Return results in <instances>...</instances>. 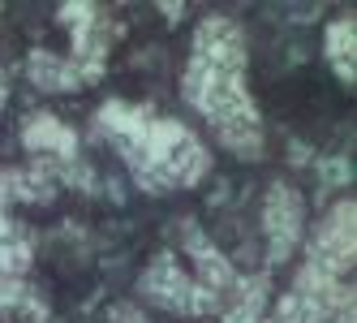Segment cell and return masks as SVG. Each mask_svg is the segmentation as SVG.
Wrapping results in <instances>:
<instances>
[{
  "instance_id": "7c38bea8",
  "label": "cell",
  "mask_w": 357,
  "mask_h": 323,
  "mask_svg": "<svg viewBox=\"0 0 357 323\" xmlns=\"http://www.w3.org/2000/svg\"><path fill=\"white\" fill-rule=\"evenodd\" d=\"M9 181V198H26V203H52V172H43L39 164L26 172H5Z\"/></svg>"
},
{
  "instance_id": "4fadbf2b",
  "label": "cell",
  "mask_w": 357,
  "mask_h": 323,
  "mask_svg": "<svg viewBox=\"0 0 357 323\" xmlns=\"http://www.w3.org/2000/svg\"><path fill=\"white\" fill-rule=\"evenodd\" d=\"M13 323H47V306H43V297L35 293V289H26V293H22L17 297V302L5 310Z\"/></svg>"
},
{
  "instance_id": "9c48e42d",
  "label": "cell",
  "mask_w": 357,
  "mask_h": 323,
  "mask_svg": "<svg viewBox=\"0 0 357 323\" xmlns=\"http://www.w3.org/2000/svg\"><path fill=\"white\" fill-rule=\"evenodd\" d=\"M26 73H31V82L39 91H73L82 82L78 69H73V61H61L56 52H31Z\"/></svg>"
},
{
  "instance_id": "6da1fadb",
  "label": "cell",
  "mask_w": 357,
  "mask_h": 323,
  "mask_svg": "<svg viewBox=\"0 0 357 323\" xmlns=\"http://www.w3.org/2000/svg\"><path fill=\"white\" fill-rule=\"evenodd\" d=\"M185 99L211 121V126H237V121H259V108L245 95V78L241 73H224V69H207L202 61H190L185 69Z\"/></svg>"
},
{
  "instance_id": "5b68a950",
  "label": "cell",
  "mask_w": 357,
  "mask_h": 323,
  "mask_svg": "<svg viewBox=\"0 0 357 323\" xmlns=\"http://www.w3.org/2000/svg\"><path fill=\"white\" fill-rule=\"evenodd\" d=\"M194 61L224 73H245V35L228 17H207L194 35Z\"/></svg>"
},
{
  "instance_id": "44dd1931",
  "label": "cell",
  "mask_w": 357,
  "mask_h": 323,
  "mask_svg": "<svg viewBox=\"0 0 357 323\" xmlns=\"http://www.w3.org/2000/svg\"><path fill=\"white\" fill-rule=\"evenodd\" d=\"M259 323H271V319H259Z\"/></svg>"
},
{
  "instance_id": "7a4b0ae2",
  "label": "cell",
  "mask_w": 357,
  "mask_h": 323,
  "mask_svg": "<svg viewBox=\"0 0 357 323\" xmlns=\"http://www.w3.org/2000/svg\"><path fill=\"white\" fill-rule=\"evenodd\" d=\"M138 289H142L146 302H155L160 310H172V315H211V310H220V297L211 289L194 285L185 271L176 267L172 255H160L155 263H151L142 271Z\"/></svg>"
},
{
  "instance_id": "277c9868",
  "label": "cell",
  "mask_w": 357,
  "mask_h": 323,
  "mask_svg": "<svg viewBox=\"0 0 357 323\" xmlns=\"http://www.w3.org/2000/svg\"><path fill=\"white\" fill-rule=\"evenodd\" d=\"M301 225H305V203L301 194L284 181H275L267 190L263 203V229H267V263H284L297 241H301Z\"/></svg>"
},
{
  "instance_id": "e0dca14e",
  "label": "cell",
  "mask_w": 357,
  "mask_h": 323,
  "mask_svg": "<svg viewBox=\"0 0 357 323\" xmlns=\"http://www.w3.org/2000/svg\"><path fill=\"white\" fill-rule=\"evenodd\" d=\"M108 319H112V323H146V315H142L138 306H125V302H121V306H112V310H108Z\"/></svg>"
},
{
  "instance_id": "5bb4252c",
  "label": "cell",
  "mask_w": 357,
  "mask_h": 323,
  "mask_svg": "<svg viewBox=\"0 0 357 323\" xmlns=\"http://www.w3.org/2000/svg\"><path fill=\"white\" fill-rule=\"evenodd\" d=\"M271 323H305V306H301V297H297V293H284V297H280V306H275Z\"/></svg>"
},
{
  "instance_id": "9a60e30c",
  "label": "cell",
  "mask_w": 357,
  "mask_h": 323,
  "mask_svg": "<svg viewBox=\"0 0 357 323\" xmlns=\"http://www.w3.org/2000/svg\"><path fill=\"white\" fill-rule=\"evenodd\" d=\"M61 22L73 27V31H82V27L95 22V5H86V0H78V5H61Z\"/></svg>"
},
{
  "instance_id": "ffe728a7",
  "label": "cell",
  "mask_w": 357,
  "mask_h": 323,
  "mask_svg": "<svg viewBox=\"0 0 357 323\" xmlns=\"http://www.w3.org/2000/svg\"><path fill=\"white\" fill-rule=\"evenodd\" d=\"M5 95H9V87H5V73H0V104H5Z\"/></svg>"
},
{
  "instance_id": "ac0fdd59",
  "label": "cell",
  "mask_w": 357,
  "mask_h": 323,
  "mask_svg": "<svg viewBox=\"0 0 357 323\" xmlns=\"http://www.w3.org/2000/svg\"><path fill=\"white\" fill-rule=\"evenodd\" d=\"M289 151H293V156H289L293 164H310V151H305V147H301V142H293V147H289Z\"/></svg>"
},
{
  "instance_id": "30bf717a",
  "label": "cell",
  "mask_w": 357,
  "mask_h": 323,
  "mask_svg": "<svg viewBox=\"0 0 357 323\" xmlns=\"http://www.w3.org/2000/svg\"><path fill=\"white\" fill-rule=\"evenodd\" d=\"M267 276H245L233 285V306H228L224 323H259L263 319V306H267Z\"/></svg>"
},
{
  "instance_id": "d6986e66",
  "label": "cell",
  "mask_w": 357,
  "mask_h": 323,
  "mask_svg": "<svg viewBox=\"0 0 357 323\" xmlns=\"http://www.w3.org/2000/svg\"><path fill=\"white\" fill-rule=\"evenodd\" d=\"M160 9H164V13H168L172 22H176V17H181V13H185V5H172V0H164V5H160Z\"/></svg>"
},
{
  "instance_id": "52a82bcc",
  "label": "cell",
  "mask_w": 357,
  "mask_h": 323,
  "mask_svg": "<svg viewBox=\"0 0 357 323\" xmlns=\"http://www.w3.org/2000/svg\"><path fill=\"white\" fill-rule=\"evenodd\" d=\"M22 142H26V151H35V156H56L61 164L78 160V138H73L52 112H35L26 121V130H22Z\"/></svg>"
},
{
  "instance_id": "2e32d148",
  "label": "cell",
  "mask_w": 357,
  "mask_h": 323,
  "mask_svg": "<svg viewBox=\"0 0 357 323\" xmlns=\"http://www.w3.org/2000/svg\"><path fill=\"white\" fill-rule=\"evenodd\" d=\"M323 177H327V186H344V181H353V168H349V160H327Z\"/></svg>"
},
{
  "instance_id": "ba28073f",
  "label": "cell",
  "mask_w": 357,
  "mask_h": 323,
  "mask_svg": "<svg viewBox=\"0 0 357 323\" xmlns=\"http://www.w3.org/2000/svg\"><path fill=\"white\" fill-rule=\"evenodd\" d=\"M151 126V108L146 104H121V99H112V104L99 108V134H112L116 147H130L146 134Z\"/></svg>"
},
{
  "instance_id": "8fae6325",
  "label": "cell",
  "mask_w": 357,
  "mask_h": 323,
  "mask_svg": "<svg viewBox=\"0 0 357 323\" xmlns=\"http://www.w3.org/2000/svg\"><path fill=\"white\" fill-rule=\"evenodd\" d=\"M353 43H357V27H353V17H336L327 27V61L336 65V78L353 87L357 78V69H353Z\"/></svg>"
},
{
  "instance_id": "8992f818",
  "label": "cell",
  "mask_w": 357,
  "mask_h": 323,
  "mask_svg": "<svg viewBox=\"0 0 357 323\" xmlns=\"http://www.w3.org/2000/svg\"><path fill=\"white\" fill-rule=\"evenodd\" d=\"M181 237H185V250H190V255H194V263H198V285H202V289H211V293L220 297V293H228V289L237 285L233 263H228V259L215 250V246L198 233L194 220H181Z\"/></svg>"
},
{
  "instance_id": "3957f363",
  "label": "cell",
  "mask_w": 357,
  "mask_h": 323,
  "mask_svg": "<svg viewBox=\"0 0 357 323\" xmlns=\"http://www.w3.org/2000/svg\"><path fill=\"white\" fill-rule=\"evenodd\" d=\"M353 220H357L353 198H340V203L323 216V225H319L314 237H310V267L327 271V276H336V280L353 267V250H357Z\"/></svg>"
}]
</instances>
